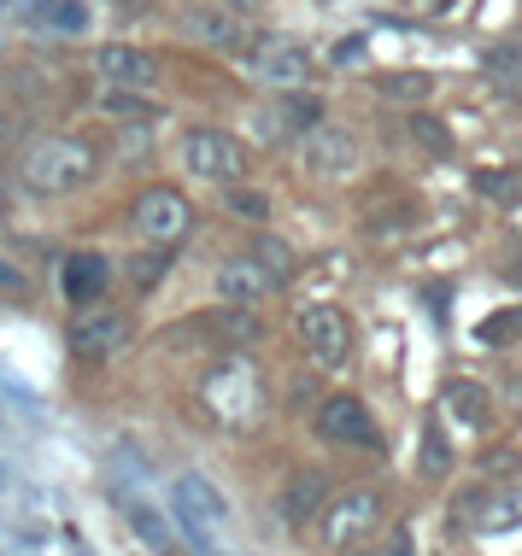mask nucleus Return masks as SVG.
Listing matches in <instances>:
<instances>
[{"instance_id": "obj_32", "label": "nucleus", "mask_w": 522, "mask_h": 556, "mask_svg": "<svg viewBox=\"0 0 522 556\" xmlns=\"http://www.w3.org/2000/svg\"><path fill=\"white\" fill-rule=\"evenodd\" d=\"M7 141H12V112L0 106V147H7Z\"/></svg>"}, {"instance_id": "obj_35", "label": "nucleus", "mask_w": 522, "mask_h": 556, "mask_svg": "<svg viewBox=\"0 0 522 556\" xmlns=\"http://www.w3.org/2000/svg\"><path fill=\"white\" fill-rule=\"evenodd\" d=\"M517 393H522V375H517Z\"/></svg>"}, {"instance_id": "obj_4", "label": "nucleus", "mask_w": 522, "mask_h": 556, "mask_svg": "<svg viewBox=\"0 0 522 556\" xmlns=\"http://www.w3.org/2000/svg\"><path fill=\"white\" fill-rule=\"evenodd\" d=\"M200 393L212 404L217 422H235V428H247L252 416L264 410V387H259V375H252V364H241V357H217V369L206 375Z\"/></svg>"}, {"instance_id": "obj_26", "label": "nucleus", "mask_w": 522, "mask_h": 556, "mask_svg": "<svg viewBox=\"0 0 522 556\" xmlns=\"http://www.w3.org/2000/svg\"><path fill=\"white\" fill-rule=\"evenodd\" d=\"M159 269H165V252H159V258H141V264H129V281H136V288L147 293L159 281Z\"/></svg>"}, {"instance_id": "obj_23", "label": "nucleus", "mask_w": 522, "mask_h": 556, "mask_svg": "<svg viewBox=\"0 0 522 556\" xmlns=\"http://www.w3.org/2000/svg\"><path fill=\"white\" fill-rule=\"evenodd\" d=\"M446 469H452V451H446L440 422H428V428H423V475H428V480H440Z\"/></svg>"}, {"instance_id": "obj_16", "label": "nucleus", "mask_w": 522, "mask_h": 556, "mask_svg": "<svg viewBox=\"0 0 522 556\" xmlns=\"http://www.w3.org/2000/svg\"><path fill=\"white\" fill-rule=\"evenodd\" d=\"M271 288H282V281L259 258H252V252H247V258H229V264L217 269V293L229 299V305H252V299H264Z\"/></svg>"}, {"instance_id": "obj_10", "label": "nucleus", "mask_w": 522, "mask_h": 556, "mask_svg": "<svg viewBox=\"0 0 522 556\" xmlns=\"http://www.w3.org/2000/svg\"><path fill=\"white\" fill-rule=\"evenodd\" d=\"M95 77L117 94H147L159 83V53L141 41H107V48H95Z\"/></svg>"}, {"instance_id": "obj_12", "label": "nucleus", "mask_w": 522, "mask_h": 556, "mask_svg": "<svg viewBox=\"0 0 522 556\" xmlns=\"http://www.w3.org/2000/svg\"><path fill=\"white\" fill-rule=\"evenodd\" d=\"M183 24H188L212 53H241V59H252V48H259V36H252L247 12H229V7H194Z\"/></svg>"}, {"instance_id": "obj_5", "label": "nucleus", "mask_w": 522, "mask_h": 556, "mask_svg": "<svg viewBox=\"0 0 522 556\" xmlns=\"http://www.w3.org/2000/svg\"><path fill=\"white\" fill-rule=\"evenodd\" d=\"M176 521H183V533H188V545L194 551H212L223 528H229V509H223V492L212 486L206 475H183L176 480Z\"/></svg>"}, {"instance_id": "obj_20", "label": "nucleus", "mask_w": 522, "mask_h": 556, "mask_svg": "<svg viewBox=\"0 0 522 556\" xmlns=\"http://www.w3.org/2000/svg\"><path fill=\"white\" fill-rule=\"evenodd\" d=\"M29 24L53 29V36H83V29H88V7H83V0H36V7H29Z\"/></svg>"}, {"instance_id": "obj_31", "label": "nucleus", "mask_w": 522, "mask_h": 556, "mask_svg": "<svg viewBox=\"0 0 522 556\" xmlns=\"http://www.w3.org/2000/svg\"><path fill=\"white\" fill-rule=\"evenodd\" d=\"M212 7H229V12H252L259 0H212Z\"/></svg>"}, {"instance_id": "obj_27", "label": "nucleus", "mask_w": 522, "mask_h": 556, "mask_svg": "<svg viewBox=\"0 0 522 556\" xmlns=\"http://www.w3.org/2000/svg\"><path fill=\"white\" fill-rule=\"evenodd\" d=\"M387 94H399V100H423V94H428V77H387Z\"/></svg>"}, {"instance_id": "obj_29", "label": "nucleus", "mask_w": 522, "mask_h": 556, "mask_svg": "<svg viewBox=\"0 0 522 556\" xmlns=\"http://www.w3.org/2000/svg\"><path fill=\"white\" fill-rule=\"evenodd\" d=\"M229 205H235V212H247V217H264V200H259V193H235V188H229Z\"/></svg>"}, {"instance_id": "obj_24", "label": "nucleus", "mask_w": 522, "mask_h": 556, "mask_svg": "<svg viewBox=\"0 0 522 556\" xmlns=\"http://www.w3.org/2000/svg\"><path fill=\"white\" fill-rule=\"evenodd\" d=\"M411 135L428 147V153H452V141H446V129L435 124V117H411Z\"/></svg>"}, {"instance_id": "obj_8", "label": "nucleus", "mask_w": 522, "mask_h": 556, "mask_svg": "<svg viewBox=\"0 0 522 556\" xmlns=\"http://www.w3.org/2000/svg\"><path fill=\"white\" fill-rule=\"evenodd\" d=\"M311 71H318V59L288 36H259V48H252V77L271 88V94H300L311 83Z\"/></svg>"}, {"instance_id": "obj_3", "label": "nucleus", "mask_w": 522, "mask_h": 556, "mask_svg": "<svg viewBox=\"0 0 522 556\" xmlns=\"http://www.w3.org/2000/svg\"><path fill=\"white\" fill-rule=\"evenodd\" d=\"M183 170L194 176V182L235 188L247 176V147L235 141L229 129H188L183 135Z\"/></svg>"}, {"instance_id": "obj_28", "label": "nucleus", "mask_w": 522, "mask_h": 556, "mask_svg": "<svg viewBox=\"0 0 522 556\" xmlns=\"http://www.w3.org/2000/svg\"><path fill=\"white\" fill-rule=\"evenodd\" d=\"M482 188L494 193V200H517V176H482Z\"/></svg>"}, {"instance_id": "obj_14", "label": "nucleus", "mask_w": 522, "mask_h": 556, "mask_svg": "<svg viewBox=\"0 0 522 556\" xmlns=\"http://www.w3.org/2000/svg\"><path fill=\"white\" fill-rule=\"evenodd\" d=\"M440 422H452V428H464V433H482L487 422H494V393H487L482 381H446L440 387Z\"/></svg>"}, {"instance_id": "obj_21", "label": "nucleus", "mask_w": 522, "mask_h": 556, "mask_svg": "<svg viewBox=\"0 0 522 556\" xmlns=\"http://www.w3.org/2000/svg\"><path fill=\"white\" fill-rule=\"evenodd\" d=\"M487 77H494L505 94H511V88L522 94V41H505V48L487 53Z\"/></svg>"}, {"instance_id": "obj_22", "label": "nucleus", "mask_w": 522, "mask_h": 556, "mask_svg": "<svg viewBox=\"0 0 522 556\" xmlns=\"http://www.w3.org/2000/svg\"><path fill=\"white\" fill-rule=\"evenodd\" d=\"M252 258L271 269L276 281L294 276V247H288V240H276V235H259V240H252Z\"/></svg>"}, {"instance_id": "obj_30", "label": "nucleus", "mask_w": 522, "mask_h": 556, "mask_svg": "<svg viewBox=\"0 0 522 556\" xmlns=\"http://www.w3.org/2000/svg\"><path fill=\"white\" fill-rule=\"evenodd\" d=\"M0 288H18V269H12L7 258H0Z\"/></svg>"}, {"instance_id": "obj_17", "label": "nucleus", "mask_w": 522, "mask_h": 556, "mask_svg": "<svg viewBox=\"0 0 522 556\" xmlns=\"http://www.w3.org/2000/svg\"><path fill=\"white\" fill-rule=\"evenodd\" d=\"M107 288H112V264L100 258V252H71V258H65V299H71V305L88 311Z\"/></svg>"}, {"instance_id": "obj_13", "label": "nucleus", "mask_w": 522, "mask_h": 556, "mask_svg": "<svg viewBox=\"0 0 522 556\" xmlns=\"http://www.w3.org/2000/svg\"><path fill=\"white\" fill-rule=\"evenodd\" d=\"M330 498H335V486H330V475H323V469H294L288 486H282V498H276V509H282L288 528H306V521L323 516V504H330Z\"/></svg>"}, {"instance_id": "obj_19", "label": "nucleus", "mask_w": 522, "mask_h": 556, "mask_svg": "<svg viewBox=\"0 0 522 556\" xmlns=\"http://www.w3.org/2000/svg\"><path fill=\"white\" fill-rule=\"evenodd\" d=\"M188 334L217 340V345H247V340H259V317H252L247 305H229V311H212V317H194Z\"/></svg>"}, {"instance_id": "obj_11", "label": "nucleus", "mask_w": 522, "mask_h": 556, "mask_svg": "<svg viewBox=\"0 0 522 556\" xmlns=\"http://www.w3.org/2000/svg\"><path fill=\"white\" fill-rule=\"evenodd\" d=\"M311 428H318V440L330 445H376V416H370L364 399L352 393H330L311 410Z\"/></svg>"}, {"instance_id": "obj_7", "label": "nucleus", "mask_w": 522, "mask_h": 556, "mask_svg": "<svg viewBox=\"0 0 522 556\" xmlns=\"http://www.w3.org/2000/svg\"><path fill=\"white\" fill-rule=\"evenodd\" d=\"M294 340H300V352L318 369H340L352 357V323H347V311H335V305H306L300 317H294Z\"/></svg>"}, {"instance_id": "obj_25", "label": "nucleus", "mask_w": 522, "mask_h": 556, "mask_svg": "<svg viewBox=\"0 0 522 556\" xmlns=\"http://www.w3.org/2000/svg\"><path fill=\"white\" fill-rule=\"evenodd\" d=\"M505 334H511V340L522 334V311H494V317H487V328H482V340H494V345H499Z\"/></svg>"}, {"instance_id": "obj_1", "label": "nucleus", "mask_w": 522, "mask_h": 556, "mask_svg": "<svg viewBox=\"0 0 522 556\" xmlns=\"http://www.w3.org/2000/svg\"><path fill=\"white\" fill-rule=\"evenodd\" d=\"M95 170H100V159L83 135H36L18 153V182L29 193H41V200H65V193L88 188Z\"/></svg>"}, {"instance_id": "obj_34", "label": "nucleus", "mask_w": 522, "mask_h": 556, "mask_svg": "<svg viewBox=\"0 0 522 556\" xmlns=\"http://www.w3.org/2000/svg\"><path fill=\"white\" fill-rule=\"evenodd\" d=\"M0 217H7V188H0Z\"/></svg>"}, {"instance_id": "obj_9", "label": "nucleus", "mask_w": 522, "mask_h": 556, "mask_svg": "<svg viewBox=\"0 0 522 556\" xmlns=\"http://www.w3.org/2000/svg\"><path fill=\"white\" fill-rule=\"evenodd\" d=\"M300 164L318 182H347L358 170V135L340 129V124H311L300 135Z\"/></svg>"}, {"instance_id": "obj_33", "label": "nucleus", "mask_w": 522, "mask_h": 556, "mask_svg": "<svg viewBox=\"0 0 522 556\" xmlns=\"http://www.w3.org/2000/svg\"><path fill=\"white\" fill-rule=\"evenodd\" d=\"M417 7H423V12H446V0H417Z\"/></svg>"}, {"instance_id": "obj_2", "label": "nucleus", "mask_w": 522, "mask_h": 556, "mask_svg": "<svg viewBox=\"0 0 522 556\" xmlns=\"http://www.w3.org/2000/svg\"><path fill=\"white\" fill-rule=\"evenodd\" d=\"M311 528H318L323 551H335V556L370 551L387 528V498L376 486H347V492H335V498L323 504V516L311 521Z\"/></svg>"}, {"instance_id": "obj_6", "label": "nucleus", "mask_w": 522, "mask_h": 556, "mask_svg": "<svg viewBox=\"0 0 522 556\" xmlns=\"http://www.w3.org/2000/svg\"><path fill=\"white\" fill-rule=\"evenodd\" d=\"M136 235L147 240V247H159V252H171V247H183V240L194 235V205L183 200L176 188H147L136 193Z\"/></svg>"}, {"instance_id": "obj_15", "label": "nucleus", "mask_w": 522, "mask_h": 556, "mask_svg": "<svg viewBox=\"0 0 522 556\" xmlns=\"http://www.w3.org/2000/svg\"><path fill=\"white\" fill-rule=\"evenodd\" d=\"M124 521H129V533H136V539H141V545L153 551V556H200V551H194L183 533L171 528V516H165V509H153V504L129 498V504H124Z\"/></svg>"}, {"instance_id": "obj_18", "label": "nucleus", "mask_w": 522, "mask_h": 556, "mask_svg": "<svg viewBox=\"0 0 522 556\" xmlns=\"http://www.w3.org/2000/svg\"><path fill=\"white\" fill-rule=\"evenodd\" d=\"M124 334H129V317H124V311H83V323L71 328L77 352H88V357H112L117 345H124Z\"/></svg>"}]
</instances>
